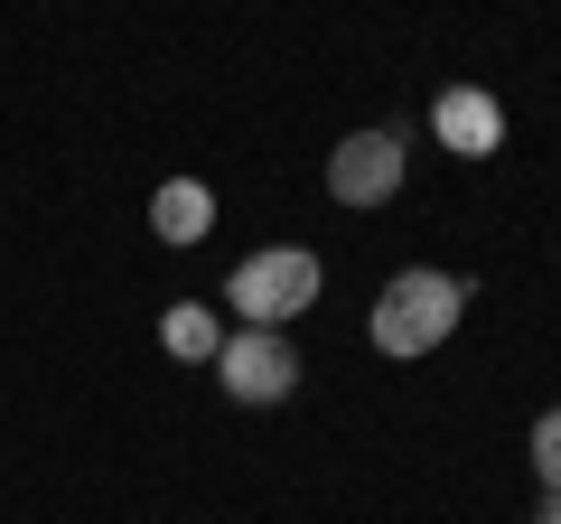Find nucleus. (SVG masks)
Masks as SVG:
<instances>
[{
    "label": "nucleus",
    "instance_id": "obj_1",
    "mask_svg": "<svg viewBox=\"0 0 561 524\" xmlns=\"http://www.w3.org/2000/svg\"><path fill=\"white\" fill-rule=\"evenodd\" d=\"M459 319H468V282H459V272L412 262V272L383 282V300H375V319H365V328H375L383 356H431V346L459 338Z\"/></svg>",
    "mask_w": 561,
    "mask_h": 524
},
{
    "label": "nucleus",
    "instance_id": "obj_2",
    "mask_svg": "<svg viewBox=\"0 0 561 524\" xmlns=\"http://www.w3.org/2000/svg\"><path fill=\"white\" fill-rule=\"evenodd\" d=\"M328 272L319 253H300V243H272V253H243L234 272H225V309H234L243 328H290L300 309H319Z\"/></svg>",
    "mask_w": 561,
    "mask_h": 524
},
{
    "label": "nucleus",
    "instance_id": "obj_3",
    "mask_svg": "<svg viewBox=\"0 0 561 524\" xmlns=\"http://www.w3.org/2000/svg\"><path fill=\"white\" fill-rule=\"evenodd\" d=\"M216 384L243 412H272V403H290V384H300V346L280 338V328H234V338L216 346Z\"/></svg>",
    "mask_w": 561,
    "mask_h": 524
},
{
    "label": "nucleus",
    "instance_id": "obj_4",
    "mask_svg": "<svg viewBox=\"0 0 561 524\" xmlns=\"http://www.w3.org/2000/svg\"><path fill=\"white\" fill-rule=\"evenodd\" d=\"M328 197L337 206H393L402 197V132H346L337 150H328Z\"/></svg>",
    "mask_w": 561,
    "mask_h": 524
},
{
    "label": "nucleus",
    "instance_id": "obj_5",
    "mask_svg": "<svg viewBox=\"0 0 561 524\" xmlns=\"http://www.w3.org/2000/svg\"><path fill=\"white\" fill-rule=\"evenodd\" d=\"M431 132H440L459 160H496V150H505V103L478 94V84H449V94L431 103Z\"/></svg>",
    "mask_w": 561,
    "mask_h": 524
},
{
    "label": "nucleus",
    "instance_id": "obj_6",
    "mask_svg": "<svg viewBox=\"0 0 561 524\" xmlns=\"http://www.w3.org/2000/svg\"><path fill=\"white\" fill-rule=\"evenodd\" d=\"M206 225H216V187H206V179H160V197H150V235H160V243H206Z\"/></svg>",
    "mask_w": 561,
    "mask_h": 524
},
{
    "label": "nucleus",
    "instance_id": "obj_7",
    "mask_svg": "<svg viewBox=\"0 0 561 524\" xmlns=\"http://www.w3.org/2000/svg\"><path fill=\"white\" fill-rule=\"evenodd\" d=\"M160 346H169V356H187V365H216L225 328H216V309H206V300H179V309L160 319Z\"/></svg>",
    "mask_w": 561,
    "mask_h": 524
},
{
    "label": "nucleus",
    "instance_id": "obj_8",
    "mask_svg": "<svg viewBox=\"0 0 561 524\" xmlns=\"http://www.w3.org/2000/svg\"><path fill=\"white\" fill-rule=\"evenodd\" d=\"M524 449H534V478H542V497H561V403L534 422V441H524Z\"/></svg>",
    "mask_w": 561,
    "mask_h": 524
},
{
    "label": "nucleus",
    "instance_id": "obj_9",
    "mask_svg": "<svg viewBox=\"0 0 561 524\" xmlns=\"http://www.w3.org/2000/svg\"><path fill=\"white\" fill-rule=\"evenodd\" d=\"M534 524H561V497H542V515H534Z\"/></svg>",
    "mask_w": 561,
    "mask_h": 524
}]
</instances>
